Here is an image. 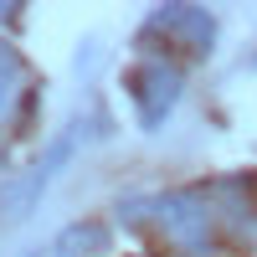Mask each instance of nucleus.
Listing matches in <instances>:
<instances>
[{
    "mask_svg": "<svg viewBox=\"0 0 257 257\" xmlns=\"http://www.w3.org/2000/svg\"><path fill=\"white\" fill-rule=\"evenodd\" d=\"M149 221L165 242H175L185 257H216V226H221V211L211 190H165V196H149L144 201Z\"/></svg>",
    "mask_w": 257,
    "mask_h": 257,
    "instance_id": "nucleus-1",
    "label": "nucleus"
},
{
    "mask_svg": "<svg viewBox=\"0 0 257 257\" xmlns=\"http://www.w3.org/2000/svg\"><path fill=\"white\" fill-rule=\"evenodd\" d=\"M128 103H134V118H139V128L144 134H155V128L175 113V103H180V93H185V72L175 67L170 57H144L134 72H128Z\"/></svg>",
    "mask_w": 257,
    "mask_h": 257,
    "instance_id": "nucleus-2",
    "label": "nucleus"
},
{
    "mask_svg": "<svg viewBox=\"0 0 257 257\" xmlns=\"http://www.w3.org/2000/svg\"><path fill=\"white\" fill-rule=\"evenodd\" d=\"M139 41H165V47L206 62L211 52H216V16H211L206 6H155L144 16Z\"/></svg>",
    "mask_w": 257,
    "mask_h": 257,
    "instance_id": "nucleus-3",
    "label": "nucleus"
},
{
    "mask_svg": "<svg viewBox=\"0 0 257 257\" xmlns=\"http://www.w3.org/2000/svg\"><path fill=\"white\" fill-rule=\"evenodd\" d=\"M72 149H77V123H72V128H62V134L52 139V149L26 170V175L6 180V190H0V216H6V221H26L31 211H36V201L47 196V185L57 180V170L72 160Z\"/></svg>",
    "mask_w": 257,
    "mask_h": 257,
    "instance_id": "nucleus-4",
    "label": "nucleus"
},
{
    "mask_svg": "<svg viewBox=\"0 0 257 257\" xmlns=\"http://www.w3.org/2000/svg\"><path fill=\"white\" fill-rule=\"evenodd\" d=\"M82 247H88V252H103V247H108V226H103V221H77V226H67V231L52 242V257H82Z\"/></svg>",
    "mask_w": 257,
    "mask_h": 257,
    "instance_id": "nucleus-5",
    "label": "nucleus"
}]
</instances>
